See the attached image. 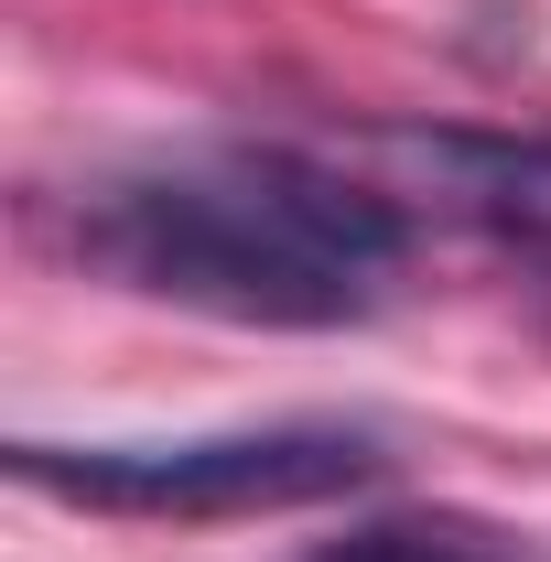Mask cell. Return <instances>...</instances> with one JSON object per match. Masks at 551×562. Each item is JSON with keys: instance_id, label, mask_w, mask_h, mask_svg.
Wrapping results in <instances>:
<instances>
[{"instance_id": "6da1fadb", "label": "cell", "mask_w": 551, "mask_h": 562, "mask_svg": "<svg viewBox=\"0 0 551 562\" xmlns=\"http://www.w3.org/2000/svg\"><path fill=\"white\" fill-rule=\"evenodd\" d=\"M66 249L140 303L216 325H368L412 260V216L314 151H173L76 184Z\"/></svg>"}, {"instance_id": "7a4b0ae2", "label": "cell", "mask_w": 551, "mask_h": 562, "mask_svg": "<svg viewBox=\"0 0 551 562\" xmlns=\"http://www.w3.org/2000/svg\"><path fill=\"white\" fill-rule=\"evenodd\" d=\"M379 432L357 422H227V432H140V443H11V476L109 519H271L379 487Z\"/></svg>"}, {"instance_id": "3957f363", "label": "cell", "mask_w": 551, "mask_h": 562, "mask_svg": "<svg viewBox=\"0 0 551 562\" xmlns=\"http://www.w3.org/2000/svg\"><path fill=\"white\" fill-rule=\"evenodd\" d=\"M314 562H530V552L476 530V519H379V530H346L336 552H314Z\"/></svg>"}, {"instance_id": "277c9868", "label": "cell", "mask_w": 551, "mask_h": 562, "mask_svg": "<svg viewBox=\"0 0 551 562\" xmlns=\"http://www.w3.org/2000/svg\"><path fill=\"white\" fill-rule=\"evenodd\" d=\"M432 162H454V173H476L486 206L508 216H551V140H421Z\"/></svg>"}, {"instance_id": "5b68a950", "label": "cell", "mask_w": 551, "mask_h": 562, "mask_svg": "<svg viewBox=\"0 0 551 562\" xmlns=\"http://www.w3.org/2000/svg\"><path fill=\"white\" fill-rule=\"evenodd\" d=\"M508 260H519V292L551 325V216H508Z\"/></svg>"}]
</instances>
